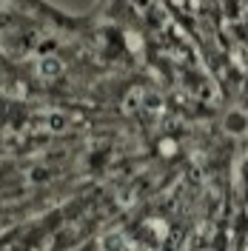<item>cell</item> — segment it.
<instances>
[{
    "label": "cell",
    "instance_id": "6da1fadb",
    "mask_svg": "<svg viewBox=\"0 0 248 251\" xmlns=\"http://www.w3.org/2000/svg\"><path fill=\"white\" fill-rule=\"evenodd\" d=\"M37 69H40V75H43L46 80L60 77V75H63V60H60V57H54V54H49V57H43V60H40V66H37Z\"/></svg>",
    "mask_w": 248,
    "mask_h": 251
},
{
    "label": "cell",
    "instance_id": "7a4b0ae2",
    "mask_svg": "<svg viewBox=\"0 0 248 251\" xmlns=\"http://www.w3.org/2000/svg\"><path fill=\"white\" fill-rule=\"evenodd\" d=\"M100 251H125V237L120 231H111L100 240Z\"/></svg>",
    "mask_w": 248,
    "mask_h": 251
},
{
    "label": "cell",
    "instance_id": "3957f363",
    "mask_svg": "<svg viewBox=\"0 0 248 251\" xmlns=\"http://www.w3.org/2000/svg\"><path fill=\"white\" fill-rule=\"evenodd\" d=\"M143 97H146V92L143 89H131V92L125 94V100H123V111H137L140 106H143Z\"/></svg>",
    "mask_w": 248,
    "mask_h": 251
},
{
    "label": "cell",
    "instance_id": "277c9868",
    "mask_svg": "<svg viewBox=\"0 0 248 251\" xmlns=\"http://www.w3.org/2000/svg\"><path fill=\"white\" fill-rule=\"evenodd\" d=\"M246 126H248V120L240 114V111L228 114V120H225V128H228L231 134H243V131H246Z\"/></svg>",
    "mask_w": 248,
    "mask_h": 251
},
{
    "label": "cell",
    "instance_id": "5b68a950",
    "mask_svg": "<svg viewBox=\"0 0 248 251\" xmlns=\"http://www.w3.org/2000/svg\"><path fill=\"white\" fill-rule=\"evenodd\" d=\"M46 126L51 128V131H63L66 126H69V120H66V114H60V111H51L46 117Z\"/></svg>",
    "mask_w": 248,
    "mask_h": 251
},
{
    "label": "cell",
    "instance_id": "8992f818",
    "mask_svg": "<svg viewBox=\"0 0 248 251\" xmlns=\"http://www.w3.org/2000/svg\"><path fill=\"white\" fill-rule=\"evenodd\" d=\"M143 100H146V109L149 111H160L163 109V97H160V94H146Z\"/></svg>",
    "mask_w": 248,
    "mask_h": 251
}]
</instances>
